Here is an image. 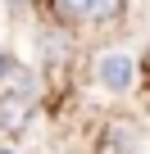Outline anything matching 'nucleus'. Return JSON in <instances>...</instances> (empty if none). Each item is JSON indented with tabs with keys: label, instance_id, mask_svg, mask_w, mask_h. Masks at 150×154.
<instances>
[{
	"label": "nucleus",
	"instance_id": "1",
	"mask_svg": "<svg viewBox=\"0 0 150 154\" xmlns=\"http://www.w3.org/2000/svg\"><path fill=\"white\" fill-rule=\"evenodd\" d=\"M96 77H100V86H109V91H132V82H136V59L127 50H105L96 59Z\"/></svg>",
	"mask_w": 150,
	"mask_h": 154
},
{
	"label": "nucleus",
	"instance_id": "2",
	"mask_svg": "<svg viewBox=\"0 0 150 154\" xmlns=\"http://www.w3.org/2000/svg\"><path fill=\"white\" fill-rule=\"evenodd\" d=\"M32 109H37V100H32V91H5L0 95V127H5L9 136H18L27 122H32Z\"/></svg>",
	"mask_w": 150,
	"mask_h": 154
},
{
	"label": "nucleus",
	"instance_id": "3",
	"mask_svg": "<svg viewBox=\"0 0 150 154\" xmlns=\"http://www.w3.org/2000/svg\"><path fill=\"white\" fill-rule=\"evenodd\" d=\"M0 77H5L9 86H18V91H32V77H27V68H23L18 59H9V54H0Z\"/></svg>",
	"mask_w": 150,
	"mask_h": 154
},
{
	"label": "nucleus",
	"instance_id": "4",
	"mask_svg": "<svg viewBox=\"0 0 150 154\" xmlns=\"http://www.w3.org/2000/svg\"><path fill=\"white\" fill-rule=\"evenodd\" d=\"M123 14V0H91V9H87V18H96V23H114Z\"/></svg>",
	"mask_w": 150,
	"mask_h": 154
},
{
	"label": "nucleus",
	"instance_id": "5",
	"mask_svg": "<svg viewBox=\"0 0 150 154\" xmlns=\"http://www.w3.org/2000/svg\"><path fill=\"white\" fill-rule=\"evenodd\" d=\"M50 5L64 14V18H87V9H91V0H50Z\"/></svg>",
	"mask_w": 150,
	"mask_h": 154
},
{
	"label": "nucleus",
	"instance_id": "6",
	"mask_svg": "<svg viewBox=\"0 0 150 154\" xmlns=\"http://www.w3.org/2000/svg\"><path fill=\"white\" fill-rule=\"evenodd\" d=\"M41 50H46V63H59V59L68 54V45H64V41H55V36H46V41H41Z\"/></svg>",
	"mask_w": 150,
	"mask_h": 154
},
{
	"label": "nucleus",
	"instance_id": "7",
	"mask_svg": "<svg viewBox=\"0 0 150 154\" xmlns=\"http://www.w3.org/2000/svg\"><path fill=\"white\" fill-rule=\"evenodd\" d=\"M9 5H27V0H9Z\"/></svg>",
	"mask_w": 150,
	"mask_h": 154
},
{
	"label": "nucleus",
	"instance_id": "8",
	"mask_svg": "<svg viewBox=\"0 0 150 154\" xmlns=\"http://www.w3.org/2000/svg\"><path fill=\"white\" fill-rule=\"evenodd\" d=\"M0 154H14V149H0Z\"/></svg>",
	"mask_w": 150,
	"mask_h": 154
}]
</instances>
